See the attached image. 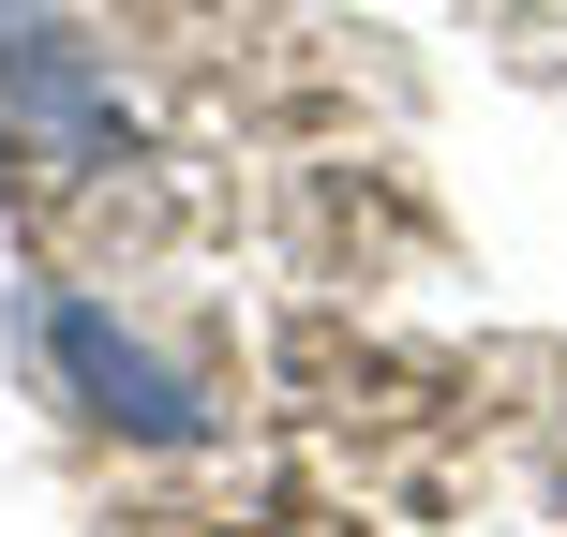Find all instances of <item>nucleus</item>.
<instances>
[{"label":"nucleus","mask_w":567,"mask_h":537,"mask_svg":"<svg viewBox=\"0 0 567 537\" xmlns=\"http://www.w3.org/2000/svg\"><path fill=\"white\" fill-rule=\"evenodd\" d=\"M0 135H30L45 165H120L135 149L120 60L75 16H45V0H0Z\"/></svg>","instance_id":"2"},{"label":"nucleus","mask_w":567,"mask_h":537,"mask_svg":"<svg viewBox=\"0 0 567 537\" xmlns=\"http://www.w3.org/2000/svg\"><path fill=\"white\" fill-rule=\"evenodd\" d=\"M16 359L45 373L60 419L120 433V448H209V433H225L209 373L165 359V343H150L120 299H90V283H16Z\"/></svg>","instance_id":"1"}]
</instances>
